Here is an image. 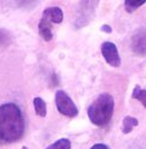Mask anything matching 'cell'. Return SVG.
I'll return each mask as SVG.
<instances>
[{
	"mask_svg": "<svg viewBox=\"0 0 146 149\" xmlns=\"http://www.w3.org/2000/svg\"><path fill=\"white\" fill-rule=\"evenodd\" d=\"M25 131V120L21 109L15 103L0 107V145L19 141Z\"/></svg>",
	"mask_w": 146,
	"mask_h": 149,
	"instance_id": "1",
	"label": "cell"
},
{
	"mask_svg": "<svg viewBox=\"0 0 146 149\" xmlns=\"http://www.w3.org/2000/svg\"><path fill=\"white\" fill-rule=\"evenodd\" d=\"M114 113V98L110 94H101L90 105L87 110L89 119L96 126H106Z\"/></svg>",
	"mask_w": 146,
	"mask_h": 149,
	"instance_id": "2",
	"label": "cell"
},
{
	"mask_svg": "<svg viewBox=\"0 0 146 149\" xmlns=\"http://www.w3.org/2000/svg\"><path fill=\"white\" fill-rule=\"evenodd\" d=\"M99 1L100 0H81L75 20L76 28L85 27L90 21H92Z\"/></svg>",
	"mask_w": 146,
	"mask_h": 149,
	"instance_id": "3",
	"label": "cell"
},
{
	"mask_svg": "<svg viewBox=\"0 0 146 149\" xmlns=\"http://www.w3.org/2000/svg\"><path fill=\"white\" fill-rule=\"evenodd\" d=\"M55 104L59 112L66 117L74 118L78 114V109L75 105L73 100L63 90H58L55 94Z\"/></svg>",
	"mask_w": 146,
	"mask_h": 149,
	"instance_id": "4",
	"label": "cell"
},
{
	"mask_svg": "<svg viewBox=\"0 0 146 149\" xmlns=\"http://www.w3.org/2000/svg\"><path fill=\"white\" fill-rule=\"evenodd\" d=\"M101 53L105 58L106 63L110 65L112 67H118L121 65V58L117 51V47L112 42H105L101 45Z\"/></svg>",
	"mask_w": 146,
	"mask_h": 149,
	"instance_id": "5",
	"label": "cell"
},
{
	"mask_svg": "<svg viewBox=\"0 0 146 149\" xmlns=\"http://www.w3.org/2000/svg\"><path fill=\"white\" fill-rule=\"evenodd\" d=\"M131 49L139 57L146 56V29H140L131 39Z\"/></svg>",
	"mask_w": 146,
	"mask_h": 149,
	"instance_id": "6",
	"label": "cell"
},
{
	"mask_svg": "<svg viewBox=\"0 0 146 149\" xmlns=\"http://www.w3.org/2000/svg\"><path fill=\"white\" fill-rule=\"evenodd\" d=\"M43 17L51 23H61L63 20V12L60 7H48L43 12Z\"/></svg>",
	"mask_w": 146,
	"mask_h": 149,
	"instance_id": "7",
	"label": "cell"
},
{
	"mask_svg": "<svg viewBox=\"0 0 146 149\" xmlns=\"http://www.w3.org/2000/svg\"><path fill=\"white\" fill-rule=\"evenodd\" d=\"M38 31H39V35L41 36V38L46 42H50L52 38H53V34H52V23L41 17L39 24H38Z\"/></svg>",
	"mask_w": 146,
	"mask_h": 149,
	"instance_id": "8",
	"label": "cell"
},
{
	"mask_svg": "<svg viewBox=\"0 0 146 149\" xmlns=\"http://www.w3.org/2000/svg\"><path fill=\"white\" fill-rule=\"evenodd\" d=\"M137 125H138V120H137L136 118H134V117L128 116V117H125V118L123 119L122 131H123L124 134H128V133H130Z\"/></svg>",
	"mask_w": 146,
	"mask_h": 149,
	"instance_id": "9",
	"label": "cell"
},
{
	"mask_svg": "<svg viewBox=\"0 0 146 149\" xmlns=\"http://www.w3.org/2000/svg\"><path fill=\"white\" fill-rule=\"evenodd\" d=\"M34 108H35V111L39 117H45L46 116V113H47L46 103L40 97H36L34 100Z\"/></svg>",
	"mask_w": 146,
	"mask_h": 149,
	"instance_id": "10",
	"label": "cell"
},
{
	"mask_svg": "<svg viewBox=\"0 0 146 149\" xmlns=\"http://www.w3.org/2000/svg\"><path fill=\"white\" fill-rule=\"evenodd\" d=\"M132 98L139 101L144 107L146 108V90L142 89L139 86H136L134 91H132Z\"/></svg>",
	"mask_w": 146,
	"mask_h": 149,
	"instance_id": "11",
	"label": "cell"
},
{
	"mask_svg": "<svg viewBox=\"0 0 146 149\" xmlns=\"http://www.w3.org/2000/svg\"><path fill=\"white\" fill-rule=\"evenodd\" d=\"M146 2V0H125L124 1V7L127 9V12L132 13L134 10H136L138 7L143 6Z\"/></svg>",
	"mask_w": 146,
	"mask_h": 149,
	"instance_id": "12",
	"label": "cell"
},
{
	"mask_svg": "<svg viewBox=\"0 0 146 149\" xmlns=\"http://www.w3.org/2000/svg\"><path fill=\"white\" fill-rule=\"evenodd\" d=\"M70 146L72 145L68 139H60L54 143H52L51 146H48L46 149H70Z\"/></svg>",
	"mask_w": 146,
	"mask_h": 149,
	"instance_id": "13",
	"label": "cell"
},
{
	"mask_svg": "<svg viewBox=\"0 0 146 149\" xmlns=\"http://www.w3.org/2000/svg\"><path fill=\"white\" fill-rule=\"evenodd\" d=\"M12 43V36L5 29H0V47H5Z\"/></svg>",
	"mask_w": 146,
	"mask_h": 149,
	"instance_id": "14",
	"label": "cell"
},
{
	"mask_svg": "<svg viewBox=\"0 0 146 149\" xmlns=\"http://www.w3.org/2000/svg\"><path fill=\"white\" fill-rule=\"evenodd\" d=\"M91 149H110V147L104 145V143H96L91 147Z\"/></svg>",
	"mask_w": 146,
	"mask_h": 149,
	"instance_id": "15",
	"label": "cell"
},
{
	"mask_svg": "<svg viewBox=\"0 0 146 149\" xmlns=\"http://www.w3.org/2000/svg\"><path fill=\"white\" fill-rule=\"evenodd\" d=\"M101 30L105 31V33H112V28H110V26H107V24L101 26Z\"/></svg>",
	"mask_w": 146,
	"mask_h": 149,
	"instance_id": "16",
	"label": "cell"
},
{
	"mask_svg": "<svg viewBox=\"0 0 146 149\" xmlns=\"http://www.w3.org/2000/svg\"><path fill=\"white\" fill-rule=\"evenodd\" d=\"M23 149H28V148H25V147H23Z\"/></svg>",
	"mask_w": 146,
	"mask_h": 149,
	"instance_id": "17",
	"label": "cell"
}]
</instances>
